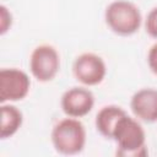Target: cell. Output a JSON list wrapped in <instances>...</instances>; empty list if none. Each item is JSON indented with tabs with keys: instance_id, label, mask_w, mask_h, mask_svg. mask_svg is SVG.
<instances>
[{
	"instance_id": "1",
	"label": "cell",
	"mask_w": 157,
	"mask_h": 157,
	"mask_svg": "<svg viewBox=\"0 0 157 157\" xmlns=\"http://www.w3.org/2000/svg\"><path fill=\"white\" fill-rule=\"evenodd\" d=\"M112 140L117 144V156L119 157H146V132L141 121L135 117L125 114L115 126Z\"/></svg>"
},
{
	"instance_id": "2",
	"label": "cell",
	"mask_w": 157,
	"mask_h": 157,
	"mask_svg": "<svg viewBox=\"0 0 157 157\" xmlns=\"http://www.w3.org/2000/svg\"><path fill=\"white\" fill-rule=\"evenodd\" d=\"M50 140L54 150L60 155L81 153L87 141L86 128L77 118H64L53 126Z\"/></svg>"
},
{
	"instance_id": "3",
	"label": "cell",
	"mask_w": 157,
	"mask_h": 157,
	"mask_svg": "<svg viewBox=\"0 0 157 157\" xmlns=\"http://www.w3.org/2000/svg\"><path fill=\"white\" fill-rule=\"evenodd\" d=\"M104 21L108 28L121 37L135 34L142 23V16L137 5L130 0H114L104 10Z\"/></svg>"
},
{
	"instance_id": "4",
	"label": "cell",
	"mask_w": 157,
	"mask_h": 157,
	"mask_svg": "<svg viewBox=\"0 0 157 157\" xmlns=\"http://www.w3.org/2000/svg\"><path fill=\"white\" fill-rule=\"evenodd\" d=\"M28 65L32 76L38 82H49L60 70L59 52L50 44H40L32 50Z\"/></svg>"
},
{
	"instance_id": "5",
	"label": "cell",
	"mask_w": 157,
	"mask_h": 157,
	"mask_svg": "<svg viewBox=\"0 0 157 157\" xmlns=\"http://www.w3.org/2000/svg\"><path fill=\"white\" fill-rule=\"evenodd\" d=\"M72 74L82 86L92 87L103 82L107 75V65L98 54L86 52L74 60Z\"/></svg>"
},
{
	"instance_id": "6",
	"label": "cell",
	"mask_w": 157,
	"mask_h": 157,
	"mask_svg": "<svg viewBox=\"0 0 157 157\" xmlns=\"http://www.w3.org/2000/svg\"><path fill=\"white\" fill-rule=\"evenodd\" d=\"M31 88L29 76L17 67L0 70V102H18L27 97Z\"/></svg>"
},
{
	"instance_id": "7",
	"label": "cell",
	"mask_w": 157,
	"mask_h": 157,
	"mask_svg": "<svg viewBox=\"0 0 157 157\" xmlns=\"http://www.w3.org/2000/svg\"><path fill=\"white\" fill-rule=\"evenodd\" d=\"M60 107L66 117H86L94 107V96L86 86H75L66 90L60 98Z\"/></svg>"
},
{
	"instance_id": "8",
	"label": "cell",
	"mask_w": 157,
	"mask_h": 157,
	"mask_svg": "<svg viewBox=\"0 0 157 157\" xmlns=\"http://www.w3.org/2000/svg\"><path fill=\"white\" fill-rule=\"evenodd\" d=\"M130 109L136 119L144 123L157 121V90L145 87L136 91L130 99Z\"/></svg>"
},
{
	"instance_id": "9",
	"label": "cell",
	"mask_w": 157,
	"mask_h": 157,
	"mask_svg": "<svg viewBox=\"0 0 157 157\" xmlns=\"http://www.w3.org/2000/svg\"><path fill=\"white\" fill-rule=\"evenodd\" d=\"M125 114L128 113L120 105L108 104V105L102 107L96 114V119H94V125H96L97 131L103 137L112 140L115 126L118 125L119 120Z\"/></svg>"
},
{
	"instance_id": "10",
	"label": "cell",
	"mask_w": 157,
	"mask_h": 157,
	"mask_svg": "<svg viewBox=\"0 0 157 157\" xmlns=\"http://www.w3.org/2000/svg\"><path fill=\"white\" fill-rule=\"evenodd\" d=\"M1 123H0V139L6 140L12 137L22 126V112L11 103H1Z\"/></svg>"
},
{
	"instance_id": "11",
	"label": "cell",
	"mask_w": 157,
	"mask_h": 157,
	"mask_svg": "<svg viewBox=\"0 0 157 157\" xmlns=\"http://www.w3.org/2000/svg\"><path fill=\"white\" fill-rule=\"evenodd\" d=\"M145 31L151 38L157 39V6L148 11L145 18Z\"/></svg>"
},
{
	"instance_id": "12",
	"label": "cell",
	"mask_w": 157,
	"mask_h": 157,
	"mask_svg": "<svg viewBox=\"0 0 157 157\" xmlns=\"http://www.w3.org/2000/svg\"><path fill=\"white\" fill-rule=\"evenodd\" d=\"M12 26V13L11 11L5 6H0V34L4 36Z\"/></svg>"
},
{
	"instance_id": "13",
	"label": "cell",
	"mask_w": 157,
	"mask_h": 157,
	"mask_svg": "<svg viewBox=\"0 0 157 157\" xmlns=\"http://www.w3.org/2000/svg\"><path fill=\"white\" fill-rule=\"evenodd\" d=\"M147 65L150 70L157 76V42L152 44L147 52Z\"/></svg>"
}]
</instances>
